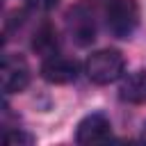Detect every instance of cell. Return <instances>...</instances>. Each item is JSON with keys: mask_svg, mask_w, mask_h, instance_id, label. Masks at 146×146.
I'll use <instances>...</instances> for the list:
<instances>
[{"mask_svg": "<svg viewBox=\"0 0 146 146\" xmlns=\"http://www.w3.org/2000/svg\"><path fill=\"white\" fill-rule=\"evenodd\" d=\"M119 96L123 103L130 105H144L146 103V68H139L135 73H128L121 82Z\"/></svg>", "mask_w": 146, "mask_h": 146, "instance_id": "7", "label": "cell"}, {"mask_svg": "<svg viewBox=\"0 0 146 146\" xmlns=\"http://www.w3.org/2000/svg\"><path fill=\"white\" fill-rule=\"evenodd\" d=\"M125 59L116 48H103L89 55L84 62V73L94 84H112L119 78H123Z\"/></svg>", "mask_w": 146, "mask_h": 146, "instance_id": "1", "label": "cell"}, {"mask_svg": "<svg viewBox=\"0 0 146 146\" xmlns=\"http://www.w3.org/2000/svg\"><path fill=\"white\" fill-rule=\"evenodd\" d=\"M107 30L116 39H130L139 25V7L135 0H107Z\"/></svg>", "mask_w": 146, "mask_h": 146, "instance_id": "2", "label": "cell"}, {"mask_svg": "<svg viewBox=\"0 0 146 146\" xmlns=\"http://www.w3.org/2000/svg\"><path fill=\"white\" fill-rule=\"evenodd\" d=\"M41 78L48 84H71L78 78V64L71 57H64V55L57 52V55L43 59V64H41Z\"/></svg>", "mask_w": 146, "mask_h": 146, "instance_id": "6", "label": "cell"}, {"mask_svg": "<svg viewBox=\"0 0 146 146\" xmlns=\"http://www.w3.org/2000/svg\"><path fill=\"white\" fill-rule=\"evenodd\" d=\"M112 139V123L103 112L87 114L75 130V141L78 144H103Z\"/></svg>", "mask_w": 146, "mask_h": 146, "instance_id": "5", "label": "cell"}, {"mask_svg": "<svg viewBox=\"0 0 146 146\" xmlns=\"http://www.w3.org/2000/svg\"><path fill=\"white\" fill-rule=\"evenodd\" d=\"M0 84L2 91L9 94H21L30 84V66L23 57L18 55H5L2 66H0Z\"/></svg>", "mask_w": 146, "mask_h": 146, "instance_id": "3", "label": "cell"}, {"mask_svg": "<svg viewBox=\"0 0 146 146\" xmlns=\"http://www.w3.org/2000/svg\"><path fill=\"white\" fill-rule=\"evenodd\" d=\"M141 137H144V141H146V123H144V132H141Z\"/></svg>", "mask_w": 146, "mask_h": 146, "instance_id": "10", "label": "cell"}, {"mask_svg": "<svg viewBox=\"0 0 146 146\" xmlns=\"http://www.w3.org/2000/svg\"><path fill=\"white\" fill-rule=\"evenodd\" d=\"M5 144H23V146H30L34 144V135L25 132L23 128H7L5 135H2Z\"/></svg>", "mask_w": 146, "mask_h": 146, "instance_id": "9", "label": "cell"}, {"mask_svg": "<svg viewBox=\"0 0 146 146\" xmlns=\"http://www.w3.org/2000/svg\"><path fill=\"white\" fill-rule=\"evenodd\" d=\"M32 50L39 52L43 59L46 57H52L59 52V36H57V30L50 25V23H41L36 30H34V36H32Z\"/></svg>", "mask_w": 146, "mask_h": 146, "instance_id": "8", "label": "cell"}, {"mask_svg": "<svg viewBox=\"0 0 146 146\" xmlns=\"http://www.w3.org/2000/svg\"><path fill=\"white\" fill-rule=\"evenodd\" d=\"M66 30H68V36L78 43V46H89L94 43L96 39V21H94V14L82 7V5H75L68 9L66 14Z\"/></svg>", "mask_w": 146, "mask_h": 146, "instance_id": "4", "label": "cell"}]
</instances>
